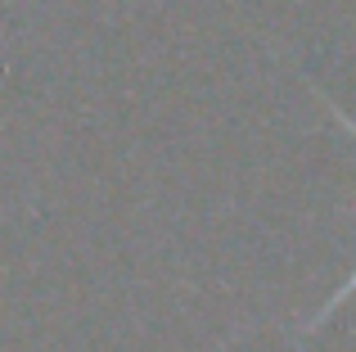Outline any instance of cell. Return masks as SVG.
<instances>
[{"label": "cell", "mask_w": 356, "mask_h": 352, "mask_svg": "<svg viewBox=\"0 0 356 352\" xmlns=\"http://www.w3.org/2000/svg\"><path fill=\"white\" fill-rule=\"evenodd\" d=\"M352 294H356V271H352V275H348V280H343V285H339V289H334V294H330V303H325V307H321V312H316V317H312V326H307V335H316V330H321V326H325V321H330V317H334V312H339V307H343V303H348V298H352Z\"/></svg>", "instance_id": "6da1fadb"}]
</instances>
